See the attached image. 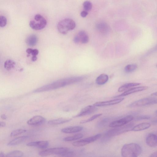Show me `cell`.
<instances>
[{
    "instance_id": "38",
    "label": "cell",
    "mask_w": 157,
    "mask_h": 157,
    "mask_svg": "<svg viewBox=\"0 0 157 157\" xmlns=\"http://www.w3.org/2000/svg\"><path fill=\"white\" fill-rule=\"evenodd\" d=\"M6 125V123L3 121H1L0 122V127H3L5 126Z\"/></svg>"
},
{
    "instance_id": "31",
    "label": "cell",
    "mask_w": 157,
    "mask_h": 157,
    "mask_svg": "<svg viewBox=\"0 0 157 157\" xmlns=\"http://www.w3.org/2000/svg\"><path fill=\"white\" fill-rule=\"evenodd\" d=\"M102 115V114L101 113L95 114L86 120L82 121H80V123L81 124H84L91 121L96 119L98 117H100Z\"/></svg>"
},
{
    "instance_id": "18",
    "label": "cell",
    "mask_w": 157,
    "mask_h": 157,
    "mask_svg": "<svg viewBox=\"0 0 157 157\" xmlns=\"http://www.w3.org/2000/svg\"><path fill=\"white\" fill-rule=\"evenodd\" d=\"M151 124L145 122L139 124L132 127L131 131H138L148 128Z\"/></svg>"
},
{
    "instance_id": "43",
    "label": "cell",
    "mask_w": 157,
    "mask_h": 157,
    "mask_svg": "<svg viewBox=\"0 0 157 157\" xmlns=\"http://www.w3.org/2000/svg\"><path fill=\"white\" fill-rule=\"evenodd\" d=\"M156 113H157V110L156 111Z\"/></svg>"
},
{
    "instance_id": "19",
    "label": "cell",
    "mask_w": 157,
    "mask_h": 157,
    "mask_svg": "<svg viewBox=\"0 0 157 157\" xmlns=\"http://www.w3.org/2000/svg\"><path fill=\"white\" fill-rule=\"evenodd\" d=\"M37 40V36L35 35L31 34L27 37L26 40V42L29 46L33 47L36 44Z\"/></svg>"
},
{
    "instance_id": "4",
    "label": "cell",
    "mask_w": 157,
    "mask_h": 157,
    "mask_svg": "<svg viewBox=\"0 0 157 157\" xmlns=\"http://www.w3.org/2000/svg\"><path fill=\"white\" fill-rule=\"evenodd\" d=\"M76 26L75 21L71 18H66L59 21L57 28L60 33L63 34H66L69 31L74 29Z\"/></svg>"
},
{
    "instance_id": "33",
    "label": "cell",
    "mask_w": 157,
    "mask_h": 157,
    "mask_svg": "<svg viewBox=\"0 0 157 157\" xmlns=\"http://www.w3.org/2000/svg\"><path fill=\"white\" fill-rule=\"evenodd\" d=\"M26 52L28 54H31L33 56H36L39 53V51L37 49H33L29 48L26 49Z\"/></svg>"
},
{
    "instance_id": "28",
    "label": "cell",
    "mask_w": 157,
    "mask_h": 157,
    "mask_svg": "<svg viewBox=\"0 0 157 157\" xmlns=\"http://www.w3.org/2000/svg\"><path fill=\"white\" fill-rule=\"evenodd\" d=\"M137 68V66L136 64H132L127 65L124 68L125 72L127 73L132 72Z\"/></svg>"
},
{
    "instance_id": "2",
    "label": "cell",
    "mask_w": 157,
    "mask_h": 157,
    "mask_svg": "<svg viewBox=\"0 0 157 157\" xmlns=\"http://www.w3.org/2000/svg\"><path fill=\"white\" fill-rule=\"evenodd\" d=\"M74 151L66 147H57L50 148L40 151L38 155L45 156L52 155H56L62 156H71L74 155Z\"/></svg>"
},
{
    "instance_id": "39",
    "label": "cell",
    "mask_w": 157,
    "mask_h": 157,
    "mask_svg": "<svg viewBox=\"0 0 157 157\" xmlns=\"http://www.w3.org/2000/svg\"><path fill=\"white\" fill-rule=\"evenodd\" d=\"M1 118L3 120H6L7 118V117L5 114H3L1 116Z\"/></svg>"
},
{
    "instance_id": "27",
    "label": "cell",
    "mask_w": 157,
    "mask_h": 157,
    "mask_svg": "<svg viewBox=\"0 0 157 157\" xmlns=\"http://www.w3.org/2000/svg\"><path fill=\"white\" fill-rule=\"evenodd\" d=\"M83 135L81 133H78L72 136L64 138L63 140L65 141H70L79 139L82 138Z\"/></svg>"
},
{
    "instance_id": "30",
    "label": "cell",
    "mask_w": 157,
    "mask_h": 157,
    "mask_svg": "<svg viewBox=\"0 0 157 157\" xmlns=\"http://www.w3.org/2000/svg\"><path fill=\"white\" fill-rule=\"evenodd\" d=\"M83 8L87 12L90 10L92 7L91 3L89 1H86L83 3Z\"/></svg>"
},
{
    "instance_id": "40",
    "label": "cell",
    "mask_w": 157,
    "mask_h": 157,
    "mask_svg": "<svg viewBox=\"0 0 157 157\" xmlns=\"http://www.w3.org/2000/svg\"><path fill=\"white\" fill-rule=\"evenodd\" d=\"M31 59L32 61H35L37 60V57L36 56H33Z\"/></svg>"
},
{
    "instance_id": "1",
    "label": "cell",
    "mask_w": 157,
    "mask_h": 157,
    "mask_svg": "<svg viewBox=\"0 0 157 157\" xmlns=\"http://www.w3.org/2000/svg\"><path fill=\"white\" fill-rule=\"evenodd\" d=\"M84 78L82 76H77L63 78L42 86L33 92L40 93L55 90L80 82Z\"/></svg>"
},
{
    "instance_id": "22",
    "label": "cell",
    "mask_w": 157,
    "mask_h": 157,
    "mask_svg": "<svg viewBox=\"0 0 157 157\" xmlns=\"http://www.w3.org/2000/svg\"><path fill=\"white\" fill-rule=\"evenodd\" d=\"M80 41L82 44H86L89 40V36L84 31H79L77 34Z\"/></svg>"
},
{
    "instance_id": "9",
    "label": "cell",
    "mask_w": 157,
    "mask_h": 157,
    "mask_svg": "<svg viewBox=\"0 0 157 157\" xmlns=\"http://www.w3.org/2000/svg\"><path fill=\"white\" fill-rule=\"evenodd\" d=\"M133 117L131 115H128L120 119L111 123L109 126L112 128H116L126 124L133 119Z\"/></svg>"
},
{
    "instance_id": "14",
    "label": "cell",
    "mask_w": 157,
    "mask_h": 157,
    "mask_svg": "<svg viewBox=\"0 0 157 157\" xmlns=\"http://www.w3.org/2000/svg\"><path fill=\"white\" fill-rule=\"evenodd\" d=\"M48 144L49 142L48 141L41 140L29 142L26 144V145L29 147L45 148L48 147Z\"/></svg>"
},
{
    "instance_id": "17",
    "label": "cell",
    "mask_w": 157,
    "mask_h": 157,
    "mask_svg": "<svg viewBox=\"0 0 157 157\" xmlns=\"http://www.w3.org/2000/svg\"><path fill=\"white\" fill-rule=\"evenodd\" d=\"M83 127L80 126L70 127L62 128L61 130L62 132L66 133H72L79 132L81 131Z\"/></svg>"
},
{
    "instance_id": "29",
    "label": "cell",
    "mask_w": 157,
    "mask_h": 157,
    "mask_svg": "<svg viewBox=\"0 0 157 157\" xmlns=\"http://www.w3.org/2000/svg\"><path fill=\"white\" fill-rule=\"evenodd\" d=\"M26 131V130L22 129H18L13 131L11 133L10 136H11L13 137L16 136L22 133H25Z\"/></svg>"
},
{
    "instance_id": "15",
    "label": "cell",
    "mask_w": 157,
    "mask_h": 157,
    "mask_svg": "<svg viewBox=\"0 0 157 157\" xmlns=\"http://www.w3.org/2000/svg\"><path fill=\"white\" fill-rule=\"evenodd\" d=\"M147 144L151 147H155L157 146V135L151 133L149 134L146 139Z\"/></svg>"
},
{
    "instance_id": "35",
    "label": "cell",
    "mask_w": 157,
    "mask_h": 157,
    "mask_svg": "<svg viewBox=\"0 0 157 157\" xmlns=\"http://www.w3.org/2000/svg\"><path fill=\"white\" fill-rule=\"evenodd\" d=\"M88 14L87 11L86 10H83L81 12L80 15L83 17H85Z\"/></svg>"
},
{
    "instance_id": "16",
    "label": "cell",
    "mask_w": 157,
    "mask_h": 157,
    "mask_svg": "<svg viewBox=\"0 0 157 157\" xmlns=\"http://www.w3.org/2000/svg\"><path fill=\"white\" fill-rule=\"evenodd\" d=\"M29 137L28 136H24L16 138L9 142L7 145L14 146L17 145L26 140Z\"/></svg>"
},
{
    "instance_id": "7",
    "label": "cell",
    "mask_w": 157,
    "mask_h": 157,
    "mask_svg": "<svg viewBox=\"0 0 157 157\" xmlns=\"http://www.w3.org/2000/svg\"><path fill=\"white\" fill-rule=\"evenodd\" d=\"M133 124L132 123H131L120 127L115 128L114 129L109 131L106 135L107 136L112 137L128 132L131 130Z\"/></svg>"
},
{
    "instance_id": "3",
    "label": "cell",
    "mask_w": 157,
    "mask_h": 157,
    "mask_svg": "<svg viewBox=\"0 0 157 157\" xmlns=\"http://www.w3.org/2000/svg\"><path fill=\"white\" fill-rule=\"evenodd\" d=\"M121 155L124 157H136L140 155L142 152L140 146L135 143L124 144L121 149Z\"/></svg>"
},
{
    "instance_id": "21",
    "label": "cell",
    "mask_w": 157,
    "mask_h": 157,
    "mask_svg": "<svg viewBox=\"0 0 157 157\" xmlns=\"http://www.w3.org/2000/svg\"><path fill=\"white\" fill-rule=\"evenodd\" d=\"M109 77L105 74H102L98 76L96 80L97 84L102 85L105 84L108 80Z\"/></svg>"
},
{
    "instance_id": "12",
    "label": "cell",
    "mask_w": 157,
    "mask_h": 157,
    "mask_svg": "<svg viewBox=\"0 0 157 157\" xmlns=\"http://www.w3.org/2000/svg\"><path fill=\"white\" fill-rule=\"evenodd\" d=\"M148 88V87L146 86L133 87L125 91L122 94L116 96L115 97L117 98L127 96L135 93L146 90Z\"/></svg>"
},
{
    "instance_id": "23",
    "label": "cell",
    "mask_w": 157,
    "mask_h": 157,
    "mask_svg": "<svg viewBox=\"0 0 157 157\" xmlns=\"http://www.w3.org/2000/svg\"><path fill=\"white\" fill-rule=\"evenodd\" d=\"M71 120V119H70L59 118L49 121L48 123L51 125H57L68 122Z\"/></svg>"
},
{
    "instance_id": "13",
    "label": "cell",
    "mask_w": 157,
    "mask_h": 157,
    "mask_svg": "<svg viewBox=\"0 0 157 157\" xmlns=\"http://www.w3.org/2000/svg\"><path fill=\"white\" fill-rule=\"evenodd\" d=\"M124 99V98H121L106 101L97 102L94 103L93 105L96 107L112 105L118 104L123 101Z\"/></svg>"
},
{
    "instance_id": "6",
    "label": "cell",
    "mask_w": 157,
    "mask_h": 157,
    "mask_svg": "<svg viewBox=\"0 0 157 157\" xmlns=\"http://www.w3.org/2000/svg\"><path fill=\"white\" fill-rule=\"evenodd\" d=\"M155 104H157V98H141L132 103L128 105V107L133 108Z\"/></svg>"
},
{
    "instance_id": "25",
    "label": "cell",
    "mask_w": 157,
    "mask_h": 157,
    "mask_svg": "<svg viewBox=\"0 0 157 157\" xmlns=\"http://www.w3.org/2000/svg\"><path fill=\"white\" fill-rule=\"evenodd\" d=\"M22 152L19 150H14L10 151L5 155V157H21L23 155Z\"/></svg>"
},
{
    "instance_id": "37",
    "label": "cell",
    "mask_w": 157,
    "mask_h": 157,
    "mask_svg": "<svg viewBox=\"0 0 157 157\" xmlns=\"http://www.w3.org/2000/svg\"><path fill=\"white\" fill-rule=\"evenodd\" d=\"M150 157H157V151L155 152L150 155Z\"/></svg>"
},
{
    "instance_id": "32",
    "label": "cell",
    "mask_w": 157,
    "mask_h": 157,
    "mask_svg": "<svg viewBox=\"0 0 157 157\" xmlns=\"http://www.w3.org/2000/svg\"><path fill=\"white\" fill-rule=\"evenodd\" d=\"M7 22V19L5 17L2 15L0 16V26L1 27L5 26Z\"/></svg>"
},
{
    "instance_id": "44",
    "label": "cell",
    "mask_w": 157,
    "mask_h": 157,
    "mask_svg": "<svg viewBox=\"0 0 157 157\" xmlns=\"http://www.w3.org/2000/svg\"><path fill=\"white\" fill-rule=\"evenodd\" d=\"M156 67H157V64H156Z\"/></svg>"
},
{
    "instance_id": "10",
    "label": "cell",
    "mask_w": 157,
    "mask_h": 157,
    "mask_svg": "<svg viewBox=\"0 0 157 157\" xmlns=\"http://www.w3.org/2000/svg\"><path fill=\"white\" fill-rule=\"evenodd\" d=\"M98 108L94 105H89L83 108L80 112L74 117H82L88 115L95 112Z\"/></svg>"
},
{
    "instance_id": "34",
    "label": "cell",
    "mask_w": 157,
    "mask_h": 157,
    "mask_svg": "<svg viewBox=\"0 0 157 157\" xmlns=\"http://www.w3.org/2000/svg\"><path fill=\"white\" fill-rule=\"evenodd\" d=\"M151 118V117L149 115H145L140 116L136 118V120H140L145 119H149Z\"/></svg>"
},
{
    "instance_id": "8",
    "label": "cell",
    "mask_w": 157,
    "mask_h": 157,
    "mask_svg": "<svg viewBox=\"0 0 157 157\" xmlns=\"http://www.w3.org/2000/svg\"><path fill=\"white\" fill-rule=\"evenodd\" d=\"M101 136V134H98L75 141L72 143V144L75 147L83 146L96 141L100 138Z\"/></svg>"
},
{
    "instance_id": "42",
    "label": "cell",
    "mask_w": 157,
    "mask_h": 157,
    "mask_svg": "<svg viewBox=\"0 0 157 157\" xmlns=\"http://www.w3.org/2000/svg\"><path fill=\"white\" fill-rule=\"evenodd\" d=\"M151 96H157V92L153 93L151 94Z\"/></svg>"
},
{
    "instance_id": "20",
    "label": "cell",
    "mask_w": 157,
    "mask_h": 157,
    "mask_svg": "<svg viewBox=\"0 0 157 157\" xmlns=\"http://www.w3.org/2000/svg\"><path fill=\"white\" fill-rule=\"evenodd\" d=\"M140 83H138L131 82L125 84L121 86L118 89V91L122 92L125 91L134 87L139 85Z\"/></svg>"
},
{
    "instance_id": "24",
    "label": "cell",
    "mask_w": 157,
    "mask_h": 157,
    "mask_svg": "<svg viewBox=\"0 0 157 157\" xmlns=\"http://www.w3.org/2000/svg\"><path fill=\"white\" fill-rule=\"evenodd\" d=\"M97 28L100 33L103 34H106L109 30L108 26L105 24L101 23L98 24L97 26Z\"/></svg>"
},
{
    "instance_id": "26",
    "label": "cell",
    "mask_w": 157,
    "mask_h": 157,
    "mask_svg": "<svg viewBox=\"0 0 157 157\" xmlns=\"http://www.w3.org/2000/svg\"><path fill=\"white\" fill-rule=\"evenodd\" d=\"M16 64L14 61L11 59L6 60L4 63V67L7 70H10L13 68Z\"/></svg>"
},
{
    "instance_id": "41",
    "label": "cell",
    "mask_w": 157,
    "mask_h": 157,
    "mask_svg": "<svg viewBox=\"0 0 157 157\" xmlns=\"http://www.w3.org/2000/svg\"><path fill=\"white\" fill-rule=\"evenodd\" d=\"M5 157V155L3 152H0V157Z\"/></svg>"
},
{
    "instance_id": "11",
    "label": "cell",
    "mask_w": 157,
    "mask_h": 157,
    "mask_svg": "<svg viewBox=\"0 0 157 157\" xmlns=\"http://www.w3.org/2000/svg\"><path fill=\"white\" fill-rule=\"evenodd\" d=\"M46 119L44 117L36 115L33 116L28 121L27 124L30 125L37 126L43 124L45 123Z\"/></svg>"
},
{
    "instance_id": "5",
    "label": "cell",
    "mask_w": 157,
    "mask_h": 157,
    "mask_svg": "<svg viewBox=\"0 0 157 157\" xmlns=\"http://www.w3.org/2000/svg\"><path fill=\"white\" fill-rule=\"evenodd\" d=\"M47 24L46 19L40 14H36L33 20L30 21L29 25L33 29L39 30L44 28Z\"/></svg>"
},
{
    "instance_id": "36",
    "label": "cell",
    "mask_w": 157,
    "mask_h": 157,
    "mask_svg": "<svg viewBox=\"0 0 157 157\" xmlns=\"http://www.w3.org/2000/svg\"><path fill=\"white\" fill-rule=\"evenodd\" d=\"M73 41L76 44H78L80 42L79 37L77 35H76L74 37Z\"/></svg>"
}]
</instances>
